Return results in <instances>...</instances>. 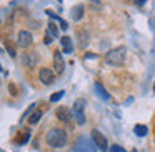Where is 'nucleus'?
Wrapping results in <instances>:
<instances>
[{"label": "nucleus", "mask_w": 155, "mask_h": 152, "mask_svg": "<svg viewBox=\"0 0 155 152\" xmlns=\"http://www.w3.org/2000/svg\"><path fill=\"white\" fill-rule=\"evenodd\" d=\"M5 49H7L8 50V54L12 55V57H15V55H17V52H15V47H14V44H10V42H5Z\"/></svg>", "instance_id": "a211bd4d"}, {"label": "nucleus", "mask_w": 155, "mask_h": 152, "mask_svg": "<svg viewBox=\"0 0 155 152\" xmlns=\"http://www.w3.org/2000/svg\"><path fill=\"white\" fill-rule=\"evenodd\" d=\"M45 140H47V144L50 147H55V149L64 147L67 144V134L62 129H50L47 132V135H45Z\"/></svg>", "instance_id": "f257e3e1"}, {"label": "nucleus", "mask_w": 155, "mask_h": 152, "mask_svg": "<svg viewBox=\"0 0 155 152\" xmlns=\"http://www.w3.org/2000/svg\"><path fill=\"white\" fill-rule=\"evenodd\" d=\"M92 139H94L95 145H97V147L100 149L102 152L108 150V142H107V139H105L104 135H102V132H100V130L94 129V130H92Z\"/></svg>", "instance_id": "20e7f679"}, {"label": "nucleus", "mask_w": 155, "mask_h": 152, "mask_svg": "<svg viewBox=\"0 0 155 152\" xmlns=\"http://www.w3.org/2000/svg\"><path fill=\"white\" fill-rule=\"evenodd\" d=\"M78 37H80V47H85V45L88 44V32H85V30H80L78 32Z\"/></svg>", "instance_id": "2eb2a0df"}, {"label": "nucleus", "mask_w": 155, "mask_h": 152, "mask_svg": "<svg viewBox=\"0 0 155 152\" xmlns=\"http://www.w3.org/2000/svg\"><path fill=\"white\" fill-rule=\"evenodd\" d=\"M54 70L57 74H62L65 70V60L62 57V52L60 50H55L54 52Z\"/></svg>", "instance_id": "0eeeda50"}, {"label": "nucleus", "mask_w": 155, "mask_h": 152, "mask_svg": "<svg viewBox=\"0 0 155 152\" xmlns=\"http://www.w3.org/2000/svg\"><path fill=\"white\" fill-rule=\"evenodd\" d=\"M52 40H54V37H52V35L48 34V30H47V32H45V37H44V44L50 45V44H52Z\"/></svg>", "instance_id": "6ab92c4d"}, {"label": "nucleus", "mask_w": 155, "mask_h": 152, "mask_svg": "<svg viewBox=\"0 0 155 152\" xmlns=\"http://www.w3.org/2000/svg\"><path fill=\"white\" fill-rule=\"evenodd\" d=\"M38 79H40L42 84L52 85L55 82V74H54V70H50V69H40V72H38Z\"/></svg>", "instance_id": "423d86ee"}, {"label": "nucleus", "mask_w": 155, "mask_h": 152, "mask_svg": "<svg viewBox=\"0 0 155 152\" xmlns=\"http://www.w3.org/2000/svg\"><path fill=\"white\" fill-rule=\"evenodd\" d=\"M0 52H2V49H0Z\"/></svg>", "instance_id": "bb28decb"}, {"label": "nucleus", "mask_w": 155, "mask_h": 152, "mask_svg": "<svg viewBox=\"0 0 155 152\" xmlns=\"http://www.w3.org/2000/svg\"><path fill=\"white\" fill-rule=\"evenodd\" d=\"M58 24H60L62 30H67V29H68V24H67V22H65V20H60V22H58Z\"/></svg>", "instance_id": "4be33fe9"}, {"label": "nucleus", "mask_w": 155, "mask_h": 152, "mask_svg": "<svg viewBox=\"0 0 155 152\" xmlns=\"http://www.w3.org/2000/svg\"><path fill=\"white\" fill-rule=\"evenodd\" d=\"M110 152H125V149L120 147V145H112V147H110Z\"/></svg>", "instance_id": "aec40b11"}, {"label": "nucleus", "mask_w": 155, "mask_h": 152, "mask_svg": "<svg viewBox=\"0 0 155 152\" xmlns=\"http://www.w3.org/2000/svg\"><path fill=\"white\" fill-rule=\"evenodd\" d=\"M32 42H34V37H32L30 32L27 30H20L17 35V45L22 49H27L28 45H32Z\"/></svg>", "instance_id": "39448f33"}, {"label": "nucleus", "mask_w": 155, "mask_h": 152, "mask_svg": "<svg viewBox=\"0 0 155 152\" xmlns=\"http://www.w3.org/2000/svg\"><path fill=\"white\" fill-rule=\"evenodd\" d=\"M28 137H30V134H28V132H25V134L20 137V140H18V144H25V142L28 140Z\"/></svg>", "instance_id": "412c9836"}, {"label": "nucleus", "mask_w": 155, "mask_h": 152, "mask_svg": "<svg viewBox=\"0 0 155 152\" xmlns=\"http://www.w3.org/2000/svg\"><path fill=\"white\" fill-rule=\"evenodd\" d=\"M22 60H24V64L27 65V67H34L38 62V55L35 54V52H27V54H24Z\"/></svg>", "instance_id": "6e6552de"}, {"label": "nucleus", "mask_w": 155, "mask_h": 152, "mask_svg": "<svg viewBox=\"0 0 155 152\" xmlns=\"http://www.w3.org/2000/svg\"><path fill=\"white\" fill-rule=\"evenodd\" d=\"M58 2H62V0H58Z\"/></svg>", "instance_id": "a878e982"}, {"label": "nucleus", "mask_w": 155, "mask_h": 152, "mask_svg": "<svg viewBox=\"0 0 155 152\" xmlns=\"http://www.w3.org/2000/svg\"><path fill=\"white\" fill-rule=\"evenodd\" d=\"M40 117H42V110H34L30 114V117H28V122L34 125V124H37V122L40 120Z\"/></svg>", "instance_id": "4468645a"}, {"label": "nucleus", "mask_w": 155, "mask_h": 152, "mask_svg": "<svg viewBox=\"0 0 155 152\" xmlns=\"http://www.w3.org/2000/svg\"><path fill=\"white\" fill-rule=\"evenodd\" d=\"M48 34L52 35V37H58V29H57V25L54 24V22H48Z\"/></svg>", "instance_id": "dca6fc26"}, {"label": "nucleus", "mask_w": 155, "mask_h": 152, "mask_svg": "<svg viewBox=\"0 0 155 152\" xmlns=\"http://www.w3.org/2000/svg\"><path fill=\"white\" fill-rule=\"evenodd\" d=\"M72 117H74V115H72V112L68 110V109H65V107L57 109V119H58V120H62V122H70Z\"/></svg>", "instance_id": "9d476101"}, {"label": "nucleus", "mask_w": 155, "mask_h": 152, "mask_svg": "<svg viewBox=\"0 0 155 152\" xmlns=\"http://www.w3.org/2000/svg\"><path fill=\"white\" fill-rule=\"evenodd\" d=\"M125 59H127V49L125 47H117V49H112L110 52H107L105 55V62L112 67H120L124 65Z\"/></svg>", "instance_id": "f03ea898"}, {"label": "nucleus", "mask_w": 155, "mask_h": 152, "mask_svg": "<svg viewBox=\"0 0 155 152\" xmlns=\"http://www.w3.org/2000/svg\"><path fill=\"white\" fill-rule=\"evenodd\" d=\"M95 90H97L98 97H102V99H104V100H108V99H110V95L107 94V90H105V89L102 87L100 84H95Z\"/></svg>", "instance_id": "ddd939ff"}, {"label": "nucleus", "mask_w": 155, "mask_h": 152, "mask_svg": "<svg viewBox=\"0 0 155 152\" xmlns=\"http://www.w3.org/2000/svg\"><path fill=\"white\" fill-rule=\"evenodd\" d=\"M84 109H85V100L84 99H77L74 102V107H72V115H74L75 122L80 125L85 124V114H84Z\"/></svg>", "instance_id": "7ed1b4c3"}, {"label": "nucleus", "mask_w": 155, "mask_h": 152, "mask_svg": "<svg viewBox=\"0 0 155 152\" xmlns=\"http://www.w3.org/2000/svg\"><path fill=\"white\" fill-rule=\"evenodd\" d=\"M153 92H155V84H153Z\"/></svg>", "instance_id": "b1692460"}, {"label": "nucleus", "mask_w": 155, "mask_h": 152, "mask_svg": "<svg viewBox=\"0 0 155 152\" xmlns=\"http://www.w3.org/2000/svg\"><path fill=\"white\" fill-rule=\"evenodd\" d=\"M64 95H65V92H64V90L55 92V94H52V95H50V102H58L62 97H64Z\"/></svg>", "instance_id": "f3484780"}, {"label": "nucleus", "mask_w": 155, "mask_h": 152, "mask_svg": "<svg viewBox=\"0 0 155 152\" xmlns=\"http://www.w3.org/2000/svg\"><path fill=\"white\" fill-rule=\"evenodd\" d=\"M0 70H2V65H0Z\"/></svg>", "instance_id": "393cba45"}, {"label": "nucleus", "mask_w": 155, "mask_h": 152, "mask_svg": "<svg viewBox=\"0 0 155 152\" xmlns=\"http://www.w3.org/2000/svg\"><path fill=\"white\" fill-rule=\"evenodd\" d=\"M84 14H85V7L82 4L75 5V7L72 8V19H74L75 22L82 20V19H84Z\"/></svg>", "instance_id": "9b49d317"}, {"label": "nucleus", "mask_w": 155, "mask_h": 152, "mask_svg": "<svg viewBox=\"0 0 155 152\" xmlns=\"http://www.w3.org/2000/svg\"><path fill=\"white\" fill-rule=\"evenodd\" d=\"M134 2H135V5H138V7H140V5H143L147 0H134Z\"/></svg>", "instance_id": "5701e85b"}, {"label": "nucleus", "mask_w": 155, "mask_h": 152, "mask_svg": "<svg viewBox=\"0 0 155 152\" xmlns=\"http://www.w3.org/2000/svg\"><path fill=\"white\" fill-rule=\"evenodd\" d=\"M60 44H62V52H64V54H72V52H74V44H72L70 37L64 35V37L60 39Z\"/></svg>", "instance_id": "1a4fd4ad"}, {"label": "nucleus", "mask_w": 155, "mask_h": 152, "mask_svg": "<svg viewBox=\"0 0 155 152\" xmlns=\"http://www.w3.org/2000/svg\"><path fill=\"white\" fill-rule=\"evenodd\" d=\"M134 132L138 135V137H145V135L148 134V129H147V125H142V124H137L134 127Z\"/></svg>", "instance_id": "f8f14e48"}]
</instances>
